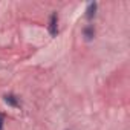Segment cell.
<instances>
[{
	"instance_id": "obj_2",
	"label": "cell",
	"mask_w": 130,
	"mask_h": 130,
	"mask_svg": "<svg viewBox=\"0 0 130 130\" xmlns=\"http://www.w3.org/2000/svg\"><path fill=\"white\" fill-rule=\"evenodd\" d=\"M3 98H5V103H6L8 106H11V107H20V100H19V96H15L14 93H8V95H5Z\"/></svg>"
},
{
	"instance_id": "obj_4",
	"label": "cell",
	"mask_w": 130,
	"mask_h": 130,
	"mask_svg": "<svg viewBox=\"0 0 130 130\" xmlns=\"http://www.w3.org/2000/svg\"><path fill=\"white\" fill-rule=\"evenodd\" d=\"M83 35L86 37V40H87V41L93 40V37H95V28H93L92 25L86 26V28H84V31H83Z\"/></svg>"
},
{
	"instance_id": "obj_5",
	"label": "cell",
	"mask_w": 130,
	"mask_h": 130,
	"mask_svg": "<svg viewBox=\"0 0 130 130\" xmlns=\"http://www.w3.org/2000/svg\"><path fill=\"white\" fill-rule=\"evenodd\" d=\"M3 122H5V115L0 113V130H3Z\"/></svg>"
},
{
	"instance_id": "obj_1",
	"label": "cell",
	"mask_w": 130,
	"mask_h": 130,
	"mask_svg": "<svg viewBox=\"0 0 130 130\" xmlns=\"http://www.w3.org/2000/svg\"><path fill=\"white\" fill-rule=\"evenodd\" d=\"M47 29H49V34H51V37H57V34H58V15H57V12L51 14V19H49V26H47Z\"/></svg>"
},
{
	"instance_id": "obj_3",
	"label": "cell",
	"mask_w": 130,
	"mask_h": 130,
	"mask_svg": "<svg viewBox=\"0 0 130 130\" xmlns=\"http://www.w3.org/2000/svg\"><path fill=\"white\" fill-rule=\"evenodd\" d=\"M96 9H98V3H96V2L89 3L87 8H86V19H87V20H92V19L96 15Z\"/></svg>"
}]
</instances>
